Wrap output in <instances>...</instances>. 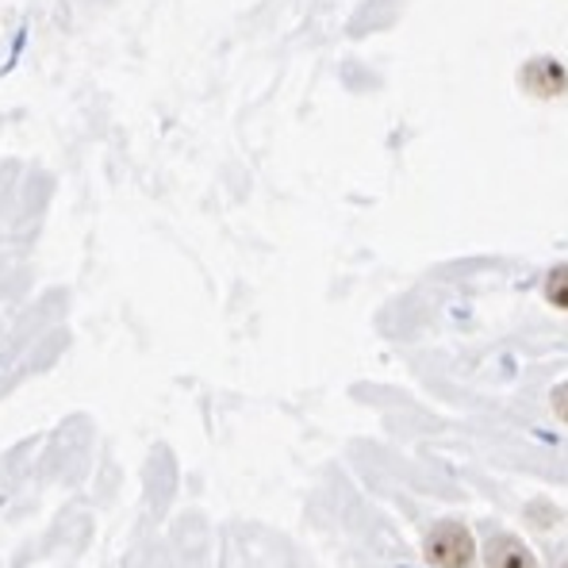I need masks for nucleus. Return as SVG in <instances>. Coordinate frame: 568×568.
<instances>
[{
    "mask_svg": "<svg viewBox=\"0 0 568 568\" xmlns=\"http://www.w3.org/2000/svg\"><path fill=\"white\" fill-rule=\"evenodd\" d=\"M519 85H523V93L534 100H557L568 93V70L557 58L538 54V58H530V62H523Z\"/></svg>",
    "mask_w": 568,
    "mask_h": 568,
    "instance_id": "2",
    "label": "nucleus"
},
{
    "mask_svg": "<svg viewBox=\"0 0 568 568\" xmlns=\"http://www.w3.org/2000/svg\"><path fill=\"white\" fill-rule=\"evenodd\" d=\"M423 557L434 568H473L476 565V541L473 530L457 519H442L426 530Z\"/></svg>",
    "mask_w": 568,
    "mask_h": 568,
    "instance_id": "1",
    "label": "nucleus"
},
{
    "mask_svg": "<svg viewBox=\"0 0 568 568\" xmlns=\"http://www.w3.org/2000/svg\"><path fill=\"white\" fill-rule=\"evenodd\" d=\"M549 407H554L557 419L568 423V381H565V384H557V388L549 392Z\"/></svg>",
    "mask_w": 568,
    "mask_h": 568,
    "instance_id": "5",
    "label": "nucleus"
},
{
    "mask_svg": "<svg viewBox=\"0 0 568 568\" xmlns=\"http://www.w3.org/2000/svg\"><path fill=\"white\" fill-rule=\"evenodd\" d=\"M561 568H568V561H565V565H561Z\"/></svg>",
    "mask_w": 568,
    "mask_h": 568,
    "instance_id": "6",
    "label": "nucleus"
},
{
    "mask_svg": "<svg viewBox=\"0 0 568 568\" xmlns=\"http://www.w3.org/2000/svg\"><path fill=\"white\" fill-rule=\"evenodd\" d=\"M484 568H538L534 554L515 534H491L484 541Z\"/></svg>",
    "mask_w": 568,
    "mask_h": 568,
    "instance_id": "3",
    "label": "nucleus"
},
{
    "mask_svg": "<svg viewBox=\"0 0 568 568\" xmlns=\"http://www.w3.org/2000/svg\"><path fill=\"white\" fill-rule=\"evenodd\" d=\"M541 292H546L549 307H557V312H568V265H554L549 270L546 284H541Z\"/></svg>",
    "mask_w": 568,
    "mask_h": 568,
    "instance_id": "4",
    "label": "nucleus"
}]
</instances>
